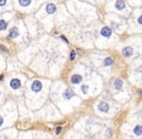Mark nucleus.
Returning <instances> with one entry per match:
<instances>
[{"label": "nucleus", "instance_id": "nucleus-1", "mask_svg": "<svg viewBox=\"0 0 142 139\" xmlns=\"http://www.w3.org/2000/svg\"><path fill=\"white\" fill-rule=\"evenodd\" d=\"M42 87H43V85H42V83L40 82L39 80H35L34 82H33V84H32V86H31V88H32V90L34 92H40L41 90H42Z\"/></svg>", "mask_w": 142, "mask_h": 139}, {"label": "nucleus", "instance_id": "nucleus-2", "mask_svg": "<svg viewBox=\"0 0 142 139\" xmlns=\"http://www.w3.org/2000/svg\"><path fill=\"white\" fill-rule=\"evenodd\" d=\"M101 34L104 37H110L112 34V30L109 27H102L101 30Z\"/></svg>", "mask_w": 142, "mask_h": 139}, {"label": "nucleus", "instance_id": "nucleus-3", "mask_svg": "<svg viewBox=\"0 0 142 139\" xmlns=\"http://www.w3.org/2000/svg\"><path fill=\"white\" fill-rule=\"evenodd\" d=\"M98 108H99V110L101 111V112H107V111H108V108H109V106H108V104H107L106 102L101 101V102L99 103Z\"/></svg>", "mask_w": 142, "mask_h": 139}, {"label": "nucleus", "instance_id": "nucleus-4", "mask_svg": "<svg viewBox=\"0 0 142 139\" xmlns=\"http://www.w3.org/2000/svg\"><path fill=\"white\" fill-rule=\"evenodd\" d=\"M10 85H11V87L13 88V89H19V87H20V81L19 80V79H17V78H14V79H12L11 80V82H10Z\"/></svg>", "mask_w": 142, "mask_h": 139}, {"label": "nucleus", "instance_id": "nucleus-5", "mask_svg": "<svg viewBox=\"0 0 142 139\" xmlns=\"http://www.w3.org/2000/svg\"><path fill=\"white\" fill-rule=\"evenodd\" d=\"M45 10H46V13H47V14H49V15H50V14H53L55 11H56V6H55L54 4H52V3L47 4Z\"/></svg>", "mask_w": 142, "mask_h": 139}, {"label": "nucleus", "instance_id": "nucleus-6", "mask_svg": "<svg viewBox=\"0 0 142 139\" xmlns=\"http://www.w3.org/2000/svg\"><path fill=\"white\" fill-rule=\"evenodd\" d=\"M81 80H82V77L79 75H75L72 76V78H71V81H72V83H74V84L80 83Z\"/></svg>", "mask_w": 142, "mask_h": 139}, {"label": "nucleus", "instance_id": "nucleus-7", "mask_svg": "<svg viewBox=\"0 0 142 139\" xmlns=\"http://www.w3.org/2000/svg\"><path fill=\"white\" fill-rule=\"evenodd\" d=\"M132 54V48L131 46H127L123 49V55L125 57H130Z\"/></svg>", "mask_w": 142, "mask_h": 139}, {"label": "nucleus", "instance_id": "nucleus-8", "mask_svg": "<svg viewBox=\"0 0 142 139\" xmlns=\"http://www.w3.org/2000/svg\"><path fill=\"white\" fill-rule=\"evenodd\" d=\"M115 7H116V9L117 10H123L124 8H125V2H124V0H117L116 3H115Z\"/></svg>", "mask_w": 142, "mask_h": 139}, {"label": "nucleus", "instance_id": "nucleus-9", "mask_svg": "<svg viewBox=\"0 0 142 139\" xmlns=\"http://www.w3.org/2000/svg\"><path fill=\"white\" fill-rule=\"evenodd\" d=\"M18 35H19L18 29H17V28H13V29H11V31H10L9 39H14V38H15V37H18Z\"/></svg>", "mask_w": 142, "mask_h": 139}, {"label": "nucleus", "instance_id": "nucleus-10", "mask_svg": "<svg viewBox=\"0 0 142 139\" xmlns=\"http://www.w3.org/2000/svg\"><path fill=\"white\" fill-rule=\"evenodd\" d=\"M74 95H75V94H74L72 91H71L70 89H67L66 91L64 92V94H63L64 98H65V99H67V100H69V99H71L72 97H74Z\"/></svg>", "mask_w": 142, "mask_h": 139}, {"label": "nucleus", "instance_id": "nucleus-11", "mask_svg": "<svg viewBox=\"0 0 142 139\" xmlns=\"http://www.w3.org/2000/svg\"><path fill=\"white\" fill-rule=\"evenodd\" d=\"M133 131H135V133L136 135H141L142 134V126H140V125L136 126L135 128H133Z\"/></svg>", "mask_w": 142, "mask_h": 139}, {"label": "nucleus", "instance_id": "nucleus-12", "mask_svg": "<svg viewBox=\"0 0 142 139\" xmlns=\"http://www.w3.org/2000/svg\"><path fill=\"white\" fill-rule=\"evenodd\" d=\"M114 85H115V88L118 89V90H120L123 86V81L121 79H116L115 80V82H114Z\"/></svg>", "mask_w": 142, "mask_h": 139}, {"label": "nucleus", "instance_id": "nucleus-13", "mask_svg": "<svg viewBox=\"0 0 142 139\" xmlns=\"http://www.w3.org/2000/svg\"><path fill=\"white\" fill-rule=\"evenodd\" d=\"M7 27H8V22H6V21L3 20V19L0 20V31L5 30Z\"/></svg>", "mask_w": 142, "mask_h": 139}, {"label": "nucleus", "instance_id": "nucleus-14", "mask_svg": "<svg viewBox=\"0 0 142 139\" xmlns=\"http://www.w3.org/2000/svg\"><path fill=\"white\" fill-rule=\"evenodd\" d=\"M19 2L22 7H27L30 5L31 0H19Z\"/></svg>", "mask_w": 142, "mask_h": 139}, {"label": "nucleus", "instance_id": "nucleus-15", "mask_svg": "<svg viewBox=\"0 0 142 139\" xmlns=\"http://www.w3.org/2000/svg\"><path fill=\"white\" fill-rule=\"evenodd\" d=\"M113 64V59L112 58H106L105 60V66H110V65Z\"/></svg>", "mask_w": 142, "mask_h": 139}, {"label": "nucleus", "instance_id": "nucleus-16", "mask_svg": "<svg viewBox=\"0 0 142 139\" xmlns=\"http://www.w3.org/2000/svg\"><path fill=\"white\" fill-rule=\"evenodd\" d=\"M88 89H89L88 85H82V86H81V90H82V92H83L84 94H86V93L88 92Z\"/></svg>", "mask_w": 142, "mask_h": 139}, {"label": "nucleus", "instance_id": "nucleus-17", "mask_svg": "<svg viewBox=\"0 0 142 139\" xmlns=\"http://www.w3.org/2000/svg\"><path fill=\"white\" fill-rule=\"evenodd\" d=\"M75 55H76V52L75 51V50H73L72 52H71V60H75Z\"/></svg>", "mask_w": 142, "mask_h": 139}, {"label": "nucleus", "instance_id": "nucleus-18", "mask_svg": "<svg viewBox=\"0 0 142 139\" xmlns=\"http://www.w3.org/2000/svg\"><path fill=\"white\" fill-rule=\"evenodd\" d=\"M7 2V0H0V6H4Z\"/></svg>", "mask_w": 142, "mask_h": 139}, {"label": "nucleus", "instance_id": "nucleus-19", "mask_svg": "<svg viewBox=\"0 0 142 139\" xmlns=\"http://www.w3.org/2000/svg\"><path fill=\"white\" fill-rule=\"evenodd\" d=\"M61 129H62L61 127H58V128H56V133H57V134H59V133L61 132Z\"/></svg>", "mask_w": 142, "mask_h": 139}, {"label": "nucleus", "instance_id": "nucleus-20", "mask_svg": "<svg viewBox=\"0 0 142 139\" xmlns=\"http://www.w3.org/2000/svg\"><path fill=\"white\" fill-rule=\"evenodd\" d=\"M138 23L142 24V15H140V17L138 18Z\"/></svg>", "mask_w": 142, "mask_h": 139}, {"label": "nucleus", "instance_id": "nucleus-21", "mask_svg": "<svg viewBox=\"0 0 142 139\" xmlns=\"http://www.w3.org/2000/svg\"><path fill=\"white\" fill-rule=\"evenodd\" d=\"M3 124V118L1 117V116H0V127H1V125Z\"/></svg>", "mask_w": 142, "mask_h": 139}, {"label": "nucleus", "instance_id": "nucleus-22", "mask_svg": "<svg viewBox=\"0 0 142 139\" xmlns=\"http://www.w3.org/2000/svg\"><path fill=\"white\" fill-rule=\"evenodd\" d=\"M0 48H1L2 50H4V51H7V49H6V48H5L3 45H0Z\"/></svg>", "mask_w": 142, "mask_h": 139}, {"label": "nucleus", "instance_id": "nucleus-23", "mask_svg": "<svg viewBox=\"0 0 142 139\" xmlns=\"http://www.w3.org/2000/svg\"><path fill=\"white\" fill-rule=\"evenodd\" d=\"M61 38H62V39H63V40H64V41H65V42H67V43H68V41H67V39H66V38H65V37H64V36H62V37H61Z\"/></svg>", "mask_w": 142, "mask_h": 139}, {"label": "nucleus", "instance_id": "nucleus-24", "mask_svg": "<svg viewBox=\"0 0 142 139\" xmlns=\"http://www.w3.org/2000/svg\"><path fill=\"white\" fill-rule=\"evenodd\" d=\"M107 131H108V132H107V133H108V135H109V134H110V135H111V129H108V130H107Z\"/></svg>", "mask_w": 142, "mask_h": 139}, {"label": "nucleus", "instance_id": "nucleus-25", "mask_svg": "<svg viewBox=\"0 0 142 139\" xmlns=\"http://www.w3.org/2000/svg\"><path fill=\"white\" fill-rule=\"evenodd\" d=\"M3 77H4L3 75H1V76H0V80H3Z\"/></svg>", "mask_w": 142, "mask_h": 139}, {"label": "nucleus", "instance_id": "nucleus-26", "mask_svg": "<svg viewBox=\"0 0 142 139\" xmlns=\"http://www.w3.org/2000/svg\"><path fill=\"white\" fill-rule=\"evenodd\" d=\"M138 94H139V96H142V92H139Z\"/></svg>", "mask_w": 142, "mask_h": 139}, {"label": "nucleus", "instance_id": "nucleus-27", "mask_svg": "<svg viewBox=\"0 0 142 139\" xmlns=\"http://www.w3.org/2000/svg\"><path fill=\"white\" fill-rule=\"evenodd\" d=\"M0 95H1V93H0Z\"/></svg>", "mask_w": 142, "mask_h": 139}]
</instances>
